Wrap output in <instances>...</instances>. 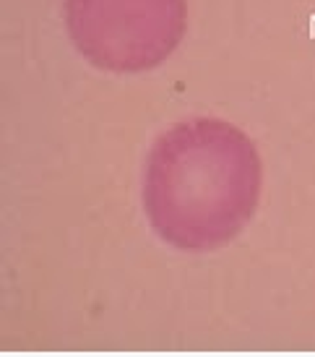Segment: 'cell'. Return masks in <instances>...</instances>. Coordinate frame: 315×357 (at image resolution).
Instances as JSON below:
<instances>
[{
    "label": "cell",
    "instance_id": "obj_1",
    "mask_svg": "<svg viewBox=\"0 0 315 357\" xmlns=\"http://www.w3.org/2000/svg\"><path fill=\"white\" fill-rule=\"evenodd\" d=\"M261 157L232 123L193 118L172 126L146 162L144 206L162 240L214 250L245 229L261 196Z\"/></svg>",
    "mask_w": 315,
    "mask_h": 357
},
{
    "label": "cell",
    "instance_id": "obj_2",
    "mask_svg": "<svg viewBox=\"0 0 315 357\" xmlns=\"http://www.w3.org/2000/svg\"><path fill=\"white\" fill-rule=\"evenodd\" d=\"M66 24L91 66L136 73L164 63L185 34V0H66Z\"/></svg>",
    "mask_w": 315,
    "mask_h": 357
}]
</instances>
